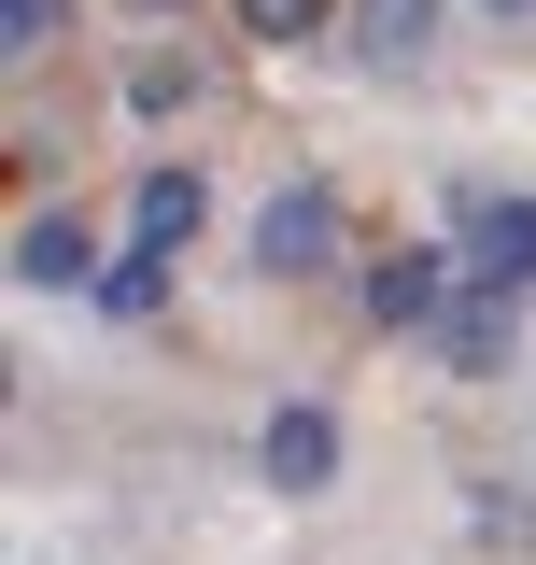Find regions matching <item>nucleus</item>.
Masks as SVG:
<instances>
[{
    "instance_id": "obj_1",
    "label": "nucleus",
    "mask_w": 536,
    "mask_h": 565,
    "mask_svg": "<svg viewBox=\"0 0 536 565\" xmlns=\"http://www.w3.org/2000/svg\"><path fill=\"white\" fill-rule=\"evenodd\" d=\"M325 255H339V199H325V184H282V199L255 212V269L297 282V269H325Z\"/></svg>"
},
{
    "instance_id": "obj_12",
    "label": "nucleus",
    "mask_w": 536,
    "mask_h": 565,
    "mask_svg": "<svg viewBox=\"0 0 536 565\" xmlns=\"http://www.w3.org/2000/svg\"><path fill=\"white\" fill-rule=\"evenodd\" d=\"M0 29H14V57H43L57 43V0H0Z\"/></svg>"
},
{
    "instance_id": "obj_5",
    "label": "nucleus",
    "mask_w": 536,
    "mask_h": 565,
    "mask_svg": "<svg viewBox=\"0 0 536 565\" xmlns=\"http://www.w3.org/2000/svg\"><path fill=\"white\" fill-rule=\"evenodd\" d=\"M467 255H480V282H536V199H494L467 226Z\"/></svg>"
},
{
    "instance_id": "obj_14",
    "label": "nucleus",
    "mask_w": 536,
    "mask_h": 565,
    "mask_svg": "<svg viewBox=\"0 0 536 565\" xmlns=\"http://www.w3.org/2000/svg\"><path fill=\"white\" fill-rule=\"evenodd\" d=\"M128 14H184V0H128Z\"/></svg>"
},
{
    "instance_id": "obj_11",
    "label": "nucleus",
    "mask_w": 536,
    "mask_h": 565,
    "mask_svg": "<svg viewBox=\"0 0 536 565\" xmlns=\"http://www.w3.org/2000/svg\"><path fill=\"white\" fill-rule=\"evenodd\" d=\"M480 537H494L508 565H536V494H480Z\"/></svg>"
},
{
    "instance_id": "obj_9",
    "label": "nucleus",
    "mask_w": 536,
    "mask_h": 565,
    "mask_svg": "<svg viewBox=\"0 0 536 565\" xmlns=\"http://www.w3.org/2000/svg\"><path fill=\"white\" fill-rule=\"evenodd\" d=\"M14 269H29V282H85V226H57V212H43V226L14 241Z\"/></svg>"
},
{
    "instance_id": "obj_6",
    "label": "nucleus",
    "mask_w": 536,
    "mask_h": 565,
    "mask_svg": "<svg viewBox=\"0 0 536 565\" xmlns=\"http://www.w3.org/2000/svg\"><path fill=\"white\" fill-rule=\"evenodd\" d=\"M438 340H452V367H508V282H480V297L438 326Z\"/></svg>"
},
{
    "instance_id": "obj_13",
    "label": "nucleus",
    "mask_w": 536,
    "mask_h": 565,
    "mask_svg": "<svg viewBox=\"0 0 536 565\" xmlns=\"http://www.w3.org/2000/svg\"><path fill=\"white\" fill-rule=\"evenodd\" d=\"M480 14H536V0H480Z\"/></svg>"
},
{
    "instance_id": "obj_7",
    "label": "nucleus",
    "mask_w": 536,
    "mask_h": 565,
    "mask_svg": "<svg viewBox=\"0 0 536 565\" xmlns=\"http://www.w3.org/2000/svg\"><path fill=\"white\" fill-rule=\"evenodd\" d=\"M199 99H212L199 57H141V71H128V114H199Z\"/></svg>"
},
{
    "instance_id": "obj_3",
    "label": "nucleus",
    "mask_w": 536,
    "mask_h": 565,
    "mask_svg": "<svg viewBox=\"0 0 536 565\" xmlns=\"http://www.w3.org/2000/svg\"><path fill=\"white\" fill-rule=\"evenodd\" d=\"M255 467H268L282 494H325V481H339V424H325V411H268V452H255Z\"/></svg>"
},
{
    "instance_id": "obj_4",
    "label": "nucleus",
    "mask_w": 536,
    "mask_h": 565,
    "mask_svg": "<svg viewBox=\"0 0 536 565\" xmlns=\"http://www.w3.org/2000/svg\"><path fill=\"white\" fill-rule=\"evenodd\" d=\"M199 170H156V184H141V199H128V226H141V255H184V241H199Z\"/></svg>"
},
{
    "instance_id": "obj_8",
    "label": "nucleus",
    "mask_w": 536,
    "mask_h": 565,
    "mask_svg": "<svg viewBox=\"0 0 536 565\" xmlns=\"http://www.w3.org/2000/svg\"><path fill=\"white\" fill-rule=\"evenodd\" d=\"M438 297H452V269L438 255H396L382 269V326H438Z\"/></svg>"
},
{
    "instance_id": "obj_2",
    "label": "nucleus",
    "mask_w": 536,
    "mask_h": 565,
    "mask_svg": "<svg viewBox=\"0 0 536 565\" xmlns=\"http://www.w3.org/2000/svg\"><path fill=\"white\" fill-rule=\"evenodd\" d=\"M339 29H353V57L382 71V85H396V71H424V57H438V29H452V0H353Z\"/></svg>"
},
{
    "instance_id": "obj_10",
    "label": "nucleus",
    "mask_w": 536,
    "mask_h": 565,
    "mask_svg": "<svg viewBox=\"0 0 536 565\" xmlns=\"http://www.w3.org/2000/svg\"><path fill=\"white\" fill-rule=\"evenodd\" d=\"M325 14H353V0H240V29H255V43H311Z\"/></svg>"
}]
</instances>
